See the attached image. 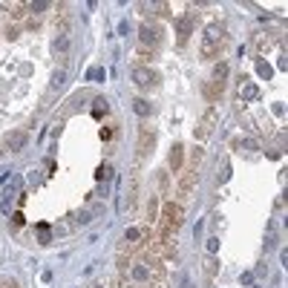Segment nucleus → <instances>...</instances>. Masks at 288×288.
<instances>
[{
    "label": "nucleus",
    "instance_id": "nucleus-1",
    "mask_svg": "<svg viewBox=\"0 0 288 288\" xmlns=\"http://www.w3.org/2000/svg\"><path fill=\"white\" fill-rule=\"evenodd\" d=\"M156 141H159V133H156V130L153 127H141L138 130V161H144L147 159V156H150L153 153V147H156Z\"/></svg>",
    "mask_w": 288,
    "mask_h": 288
},
{
    "label": "nucleus",
    "instance_id": "nucleus-2",
    "mask_svg": "<svg viewBox=\"0 0 288 288\" xmlns=\"http://www.w3.org/2000/svg\"><path fill=\"white\" fill-rule=\"evenodd\" d=\"M133 84H136L138 89H156L161 84V78H159V72L147 69V66H136V69H133Z\"/></svg>",
    "mask_w": 288,
    "mask_h": 288
},
{
    "label": "nucleus",
    "instance_id": "nucleus-3",
    "mask_svg": "<svg viewBox=\"0 0 288 288\" xmlns=\"http://www.w3.org/2000/svg\"><path fill=\"white\" fill-rule=\"evenodd\" d=\"M138 40H141V49H147V52H156L161 43V29L153 23H144L141 29H138Z\"/></svg>",
    "mask_w": 288,
    "mask_h": 288
},
{
    "label": "nucleus",
    "instance_id": "nucleus-4",
    "mask_svg": "<svg viewBox=\"0 0 288 288\" xmlns=\"http://www.w3.org/2000/svg\"><path fill=\"white\" fill-rule=\"evenodd\" d=\"M193 15H182L176 20V43L179 46H187V40H190V35H193Z\"/></svg>",
    "mask_w": 288,
    "mask_h": 288
},
{
    "label": "nucleus",
    "instance_id": "nucleus-5",
    "mask_svg": "<svg viewBox=\"0 0 288 288\" xmlns=\"http://www.w3.org/2000/svg\"><path fill=\"white\" fill-rule=\"evenodd\" d=\"M216 121H219V115H216V110H205V115H202V121L196 124V138H205L213 133V127H216Z\"/></svg>",
    "mask_w": 288,
    "mask_h": 288
},
{
    "label": "nucleus",
    "instance_id": "nucleus-6",
    "mask_svg": "<svg viewBox=\"0 0 288 288\" xmlns=\"http://www.w3.org/2000/svg\"><path fill=\"white\" fill-rule=\"evenodd\" d=\"M225 81H228V64H225V61H219V64L213 66V75H210L208 84H213L216 89H225Z\"/></svg>",
    "mask_w": 288,
    "mask_h": 288
},
{
    "label": "nucleus",
    "instance_id": "nucleus-7",
    "mask_svg": "<svg viewBox=\"0 0 288 288\" xmlns=\"http://www.w3.org/2000/svg\"><path fill=\"white\" fill-rule=\"evenodd\" d=\"M196 170H184L182 176H179V196H187V193L193 190V184H196Z\"/></svg>",
    "mask_w": 288,
    "mask_h": 288
},
{
    "label": "nucleus",
    "instance_id": "nucleus-8",
    "mask_svg": "<svg viewBox=\"0 0 288 288\" xmlns=\"http://www.w3.org/2000/svg\"><path fill=\"white\" fill-rule=\"evenodd\" d=\"M182 164H184V144L176 141L170 147V170H179Z\"/></svg>",
    "mask_w": 288,
    "mask_h": 288
},
{
    "label": "nucleus",
    "instance_id": "nucleus-9",
    "mask_svg": "<svg viewBox=\"0 0 288 288\" xmlns=\"http://www.w3.org/2000/svg\"><path fill=\"white\" fill-rule=\"evenodd\" d=\"M222 49H225V40H222V43H213V40H205V43H202V49H199V55L205 58V61H210V58H216L219 52H222Z\"/></svg>",
    "mask_w": 288,
    "mask_h": 288
},
{
    "label": "nucleus",
    "instance_id": "nucleus-10",
    "mask_svg": "<svg viewBox=\"0 0 288 288\" xmlns=\"http://www.w3.org/2000/svg\"><path fill=\"white\" fill-rule=\"evenodd\" d=\"M236 92H239V98H256V84L248 78V75H242L239 78V89H236Z\"/></svg>",
    "mask_w": 288,
    "mask_h": 288
},
{
    "label": "nucleus",
    "instance_id": "nucleus-11",
    "mask_svg": "<svg viewBox=\"0 0 288 288\" xmlns=\"http://www.w3.org/2000/svg\"><path fill=\"white\" fill-rule=\"evenodd\" d=\"M205 40L222 43V40H225V26H222V23H210L208 29H205Z\"/></svg>",
    "mask_w": 288,
    "mask_h": 288
},
{
    "label": "nucleus",
    "instance_id": "nucleus-12",
    "mask_svg": "<svg viewBox=\"0 0 288 288\" xmlns=\"http://www.w3.org/2000/svg\"><path fill=\"white\" fill-rule=\"evenodd\" d=\"M277 40H274L271 32H256L254 35V49H271Z\"/></svg>",
    "mask_w": 288,
    "mask_h": 288
},
{
    "label": "nucleus",
    "instance_id": "nucleus-13",
    "mask_svg": "<svg viewBox=\"0 0 288 288\" xmlns=\"http://www.w3.org/2000/svg\"><path fill=\"white\" fill-rule=\"evenodd\" d=\"M202 156H205V150H202V147H193V150H190V164H187V170H196V173H199Z\"/></svg>",
    "mask_w": 288,
    "mask_h": 288
},
{
    "label": "nucleus",
    "instance_id": "nucleus-14",
    "mask_svg": "<svg viewBox=\"0 0 288 288\" xmlns=\"http://www.w3.org/2000/svg\"><path fill=\"white\" fill-rule=\"evenodd\" d=\"M26 144V133H12L9 136V150H20Z\"/></svg>",
    "mask_w": 288,
    "mask_h": 288
},
{
    "label": "nucleus",
    "instance_id": "nucleus-15",
    "mask_svg": "<svg viewBox=\"0 0 288 288\" xmlns=\"http://www.w3.org/2000/svg\"><path fill=\"white\" fill-rule=\"evenodd\" d=\"M133 110H136L138 115H150V112H153V107L147 104L144 98H136V101H133Z\"/></svg>",
    "mask_w": 288,
    "mask_h": 288
},
{
    "label": "nucleus",
    "instance_id": "nucleus-16",
    "mask_svg": "<svg viewBox=\"0 0 288 288\" xmlns=\"http://www.w3.org/2000/svg\"><path fill=\"white\" fill-rule=\"evenodd\" d=\"M95 110H92V115H98V118H101V115H107V110H110V104H107V98H95Z\"/></svg>",
    "mask_w": 288,
    "mask_h": 288
},
{
    "label": "nucleus",
    "instance_id": "nucleus-17",
    "mask_svg": "<svg viewBox=\"0 0 288 288\" xmlns=\"http://www.w3.org/2000/svg\"><path fill=\"white\" fill-rule=\"evenodd\" d=\"M66 46H69V40H66V35H58L55 43H52V49H55V55H61V52H66Z\"/></svg>",
    "mask_w": 288,
    "mask_h": 288
},
{
    "label": "nucleus",
    "instance_id": "nucleus-18",
    "mask_svg": "<svg viewBox=\"0 0 288 288\" xmlns=\"http://www.w3.org/2000/svg\"><path fill=\"white\" fill-rule=\"evenodd\" d=\"M156 216H159V199H156V196H153L150 199V208H147V222H156Z\"/></svg>",
    "mask_w": 288,
    "mask_h": 288
},
{
    "label": "nucleus",
    "instance_id": "nucleus-19",
    "mask_svg": "<svg viewBox=\"0 0 288 288\" xmlns=\"http://www.w3.org/2000/svg\"><path fill=\"white\" fill-rule=\"evenodd\" d=\"M64 78H66V69H55V75H52V89H61Z\"/></svg>",
    "mask_w": 288,
    "mask_h": 288
},
{
    "label": "nucleus",
    "instance_id": "nucleus-20",
    "mask_svg": "<svg viewBox=\"0 0 288 288\" xmlns=\"http://www.w3.org/2000/svg\"><path fill=\"white\" fill-rule=\"evenodd\" d=\"M69 219H72V222H89V213H87V210H75Z\"/></svg>",
    "mask_w": 288,
    "mask_h": 288
},
{
    "label": "nucleus",
    "instance_id": "nucleus-21",
    "mask_svg": "<svg viewBox=\"0 0 288 288\" xmlns=\"http://www.w3.org/2000/svg\"><path fill=\"white\" fill-rule=\"evenodd\" d=\"M242 147H245V150H256V141H254V138H245V141H242Z\"/></svg>",
    "mask_w": 288,
    "mask_h": 288
},
{
    "label": "nucleus",
    "instance_id": "nucleus-22",
    "mask_svg": "<svg viewBox=\"0 0 288 288\" xmlns=\"http://www.w3.org/2000/svg\"><path fill=\"white\" fill-rule=\"evenodd\" d=\"M182 288H193V285H190V277H187V274H182Z\"/></svg>",
    "mask_w": 288,
    "mask_h": 288
}]
</instances>
